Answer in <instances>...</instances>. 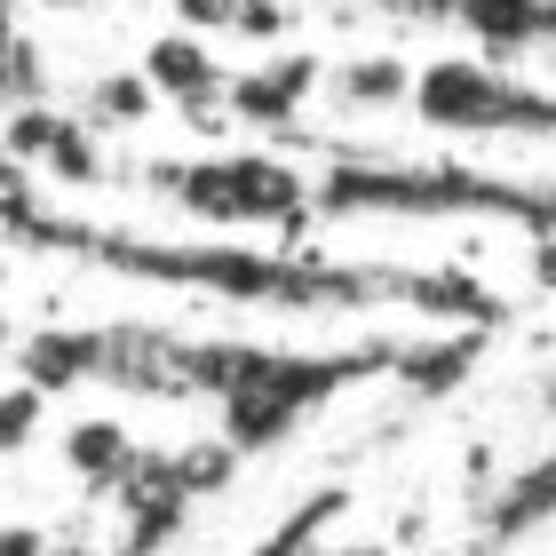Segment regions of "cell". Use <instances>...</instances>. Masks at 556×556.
Here are the masks:
<instances>
[{"label": "cell", "mask_w": 556, "mask_h": 556, "mask_svg": "<svg viewBox=\"0 0 556 556\" xmlns=\"http://www.w3.org/2000/svg\"><path fill=\"white\" fill-rule=\"evenodd\" d=\"M0 239L33 247V255H72L112 278H143V287H184L215 294L239 311H421L438 326H477L493 334L509 318L477 270L462 263H326L302 247H239V239H151V231H112L88 215H56L40 199H0Z\"/></svg>", "instance_id": "1"}, {"label": "cell", "mask_w": 556, "mask_h": 556, "mask_svg": "<svg viewBox=\"0 0 556 556\" xmlns=\"http://www.w3.org/2000/svg\"><path fill=\"white\" fill-rule=\"evenodd\" d=\"M294 151H326V175H311V215L318 223H517L533 239H556V184L525 175H485L462 160H397L358 136H278Z\"/></svg>", "instance_id": "2"}, {"label": "cell", "mask_w": 556, "mask_h": 556, "mask_svg": "<svg viewBox=\"0 0 556 556\" xmlns=\"http://www.w3.org/2000/svg\"><path fill=\"white\" fill-rule=\"evenodd\" d=\"M397 350L406 334H366V342H342V350H278L255 374V390L215 406V438L239 445V453H278L311 414H326L342 390L374 382V374H397Z\"/></svg>", "instance_id": "3"}, {"label": "cell", "mask_w": 556, "mask_h": 556, "mask_svg": "<svg viewBox=\"0 0 556 556\" xmlns=\"http://www.w3.org/2000/svg\"><path fill=\"white\" fill-rule=\"evenodd\" d=\"M143 184L175 199L184 215L215 223V231H311V175L278 151H215V160H151Z\"/></svg>", "instance_id": "4"}, {"label": "cell", "mask_w": 556, "mask_h": 556, "mask_svg": "<svg viewBox=\"0 0 556 556\" xmlns=\"http://www.w3.org/2000/svg\"><path fill=\"white\" fill-rule=\"evenodd\" d=\"M414 119L429 136H556V96L485 56H438L414 72Z\"/></svg>", "instance_id": "5"}, {"label": "cell", "mask_w": 556, "mask_h": 556, "mask_svg": "<svg viewBox=\"0 0 556 556\" xmlns=\"http://www.w3.org/2000/svg\"><path fill=\"white\" fill-rule=\"evenodd\" d=\"M0 143H9L24 167H48V175H56V184H72V191L104 184V151H96V128H88L80 112L24 104V112L0 119Z\"/></svg>", "instance_id": "6"}, {"label": "cell", "mask_w": 556, "mask_h": 556, "mask_svg": "<svg viewBox=\"0 0 556 556\" xmlns=\"http://www.w3.org/2000/svg\"><path fill=\"white\" fill-rule=\"evenodd\" d=\"M96 342H104V374L96 382L104 390H128V397H191L184 390V334H167V326H143V318H104L96 326Z\"/></svg>", "instance_id": "7"}, {"label": "cell", "mask_w": 556, "mask_h": 556, "mask_svg": "<svg viewBox=\"0 0 556 556\" xmlns=\"http://www.w3.org/2000/svg\"><path fill=\"white\" fill-rule=\"evenodd\" d=\"M326 80L318 56H302V48H287V56H263L255 72H231V96H223V112L239 119V128H263V136H294L302 112H311V96Z\"/></svg>", "instance_id": "8"}, {"label": "cell", "mask_w": 556, "mask_h": 556, "mask_svg": "<svg viewBox=\"0 0 556 556\" xmlns=\"http://www.w3.org/2000/svg\"><path fill=\"white\" fill-rule=\"evenodd\" d=\"M143 80L160 88V104H175L191 128H215L223 119V96H231V72L215 64V48L199 33H160L143 48Z\"/></svg>", "instance_id": "9"}, {"label": "cell", "mask_w": 556, "mask_h": 556, "mask_svg": "<svg viewBox=\"0 0 556 556\" xmlns=\"http://www.w3.org/2000/svg\"><path fill=\"white\" fill-rule=\"evenodd\" d=\"M548 517H556V453L509 469L485 501H477V533H469V548H477V556H509L517 541H533Z\"/></svg>", "instance_id": "10"}, {"label": "cell", "mask_w": 556, "mask_h": 556, "mask_svg": "<svg viewBox=\"0 0 556 556\" xmlns=\"http://www.w3.org/2000/svg\"><path fill=\"white\" fill-rule=\"evenodd\" d=\"M16 382L40 390V397H72L88 390L96 374H104V342H96V326H33V334H16Z\"/></svg>", "instance_id": "11"}, {"label": "cell", "mask_w": 556, "mask_h": 556, "mask_svg": "<svg viewBox=\"0 0 556 556\" xmlns=\"http://www.w3.org/2000/svg\"><path fill=\"white\" fill-rule=\"evenodd\" d=\"M453 24L485 48V64L556 48V0H453Z\"/></svg>", "instance_id": "12"}, {"label": "cell", "mask_w": 556, "mask_h": 556, "mask_svg": "<svg viewBox=\"0 0 556 556\" xmlns=\"http://www.w3.org/2000/svg\"><path fill=\"white\" fill-rule=\"evenodd\" d=\"M493 334H477V326H445V334H406V350H397V390L406 397H453L477 374V358H485Z\"/></svg>", "instance_id": "13"}, {"label": "cell", "mask_w": 556, "mask_h": 556, "mask_svg": "<svg viewBox=\"0 0 556 556\" xmlns=\"http://www.w3.org/2000/svg\"><path fill=\"white\" fill-rule=\"evenodd\" d=\"M128 453H136V438H128L119 421H104V414L64 429V469L80 477L88 493H119V469H128Z\"/></svg>", "instance_id": "14"}, {"label": "cell", "mask_w": 556, "mask_h": 556, "mask_svg": "<svg viewBox=\"0 0 556 556\" xmlns=\"http://www.w3.org/2000/svg\"><path fill=\"white\" fill-rule=\"evenodd\" d=\"M326 88H334V104L350 112H390V104H414V72L397 56H350L326 72Z\"/></svg>", "instance_id": "15"}, {"label": "cell", "mask_w": 556, "mask_h": 556, "mask_svg": "<svg viewBox=\"0 0 556 556\" xmlns=\"http://www.w3.org/2000/svg\"><path fill=\"white\" fill-rule=\"evenodd\" d=\"M350 509V485H318V493H302L287 517L270 525V533L247 548V556H318V541H326V525H334Z\"/></svg>", "instance_id": "16"}, {"label": "cell", "mask_w": 556, "mask_h": 556, "mask_svg": "<svg viewBox=\"0 0 556 556\" xmlns=\"http://www.w3.org/2000/svg\"><path fill=\"white\" fill-rule=\"evenodd\" d=\"M151 104H160V88L143 72H96L88 80V128H143Z\"/></svg>", "instance_id": "17"}, {"label": "cell", "mask_w": 556, "mask_h": 556, "mask_svg": "<svg viewBox=\"0 0 556 556\" xmlns=\"http://www.w3.org/2000/svg\"><path fill=\"white\" fill-rule=\"evenodd\" d=\"M239 462H247V453H239V445H223V438L175 445V485H184L191 501H207V493H223V485L239 477Z\"/></svg>", "instance_id": "18"}, {"label": "cell", "mask_w": 556, "mask_h": 556, "mask_svg": "<svg viewBox=\"0 0 556 556\" xmlns=\"http://www.w3.org/2000/svg\"><path fill=\"white\" fill-rule=\"evenodd\" d=\"M24 104H48V64H40V48L16 33L0 48V112H24Z\"/></svg>", "instance_id": "19"}, {"label": "cell", "mask_w": 556, "mask_h": 556, "mask_svg": "<svg viewBox=\"0 0 556 556\" xmlns=\"http://www.w3.org/2000/svg\"><path fill=\"white\" fill-rule=\"evenodd\" d=\"M40 421H48V397H40V390H24V382L0 390V462L33 445V438H40Z\"/></svg>", "instance_id": "20"}, {"label": "cell", "mask_w": 556, "mask_h": 556, "mask_svg": "<svg viewBox=\"0 0 556 556\" xmlns=\"http://www.w3.org/2000/svg\"><path fill=\"white\" fill-rule=\"evenodd\" d=\"M239 24V0H175V33H231Z\"/></svg>", "instance_id": "21"}, {"label": "cell", "mask_w": 556, "mask_h": 556, "mask_svg": "<svg viewBox=\"0 0 556 556\" xmlns=\"http://www.w3.org/2000/svg\"><path fill=\"white\" fill-rule=\"evenodd\" d=\"M239 40H278L287 33V0H239V24H231Z\"/></svg>", "instance_id": "22"}, {"label": "cell", "mask_w": 556, "mask_h": 556, "mask_svg": "<svg viewBox=\"0 0 556 556\" xmlns=\"http://www.w3.org/2000/svg\"><path fill=\"white\" fill-rule=\"evenodd\" d=\"M56 541L40 533V525H0V556H48Z\"/></svg>", "instance_id": "23"}, {"label": "cell", "mask_w": 556, "mask_h": 556, "mask_svg": "<svg viewBox=\"0 0 556 556\" xmlns=\"http://www.w3.org/2000/svg\"><path fill=\"white\" fill-rule=\"evenodd\" d=\"M0 199H33V184H24V160L9 143H0Z\"/></svg>", "instance_id": "24"}, {"label": "cell", "mask_w": 556, "mask_h": 556, "mask_svg": "<svg viewBox=\"0 0 556 556\" xmlns=\"http://www.w3.org/2000/svg\"><path fill=\"white\" fill-rule=\"evenodd\" d=\"M533 287L556 294V239H533Z\"/></svg>", "instance_id": "25"}, {"label": "cell", "mask_w": 556, "mask_h": 556, "mask_svg": "<svg viewBox=\"0 0 556 556\" xmlns=\"http://www.w3.org/2000/svg\"><path fill=\"white\" fill-rule=\"evenodd\" d=\"M318 556H397V548H382V541H350V548H318Z\"/></svg>", "instance_id": "26"}, {"label": "cell", "mask_w": 556, "mask_h": 556, "mask_svg": "<svg viewBox=\"0 0 556 556\" xmlns=\"http://www.w3.org/2000/svg\"><path fill=\"white\" fill-rule=\"evenodd\" d=\"M541 406L556 414V374H541Z\"/></svg>", "instance_id": "27"}, {"label": "cell", "mask_w": 556, "mask_h": 556, "mask_svg": "<svg viewBox=\"0 0 556 556\" xmlns=\"http://www.w3.org/2000/svg\"><path fill=\"white\" fill-rule=\"evenodd\" d=\"M48 556H96V548H80V541H56V548H48Z\"/></svg>", "instance_id": "28"}, {"label": "cell", "mask_w": 556, "mask_h": 556, "mask_svg": "<svg viewBox=\"0 0 556 556\" xmlns=\"http://www.w3.org/2000/svg\"><path fill=\"white\" fill-rule=\"evenodd\" d=\"M0 358H16V334H9V318H0Z\"/></svg>", "instance_id": "29"}, {"label": "cell", "mask_w": 556, "mask_h": 556, "mask_svg": "<svg viewBox=\"0 0 556 556\" xmlns=\"http://www.w3.org/2000/svg\"><path fill=\"white\" fill-rule=\"evenodd\" d=\"M0 294H9V239H0Z\"/></svg>", "instance_id": "30"}, {"label": "cell", "mask_w": 556, "mask_h": 556, "mask_svg": "<svg viewBox=\"0 0 556 556\" xmlns=\"http://www.w3.org/2000/svg\"><path fill=\"white\" fill-rule=\"evenodd\" d=\"M40 9H88V0H40Z\"/></svg>", "instance_id": "31"}]
</instances>
